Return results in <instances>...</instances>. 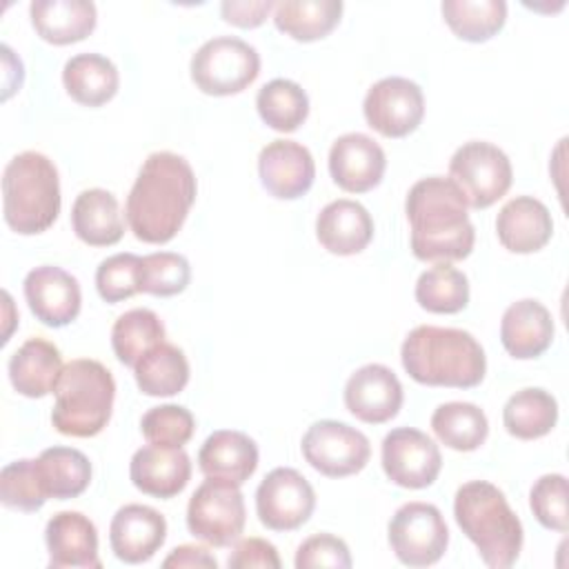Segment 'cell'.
<instances>
[{"instance_id":"1","label":"cell","mask_w":569,"mask_h":569,"mask_svg":"<svg viewBox=\"0 0 569 569\" xmlns=\"http://www.w3.org/2000/svg\"><path fill=\"white\" fill-rule=\"evenodd\" d=\"M198 193L191 164L173 151H153L127 196V224L149 244H164L182 229Z\"/></svg>"},{"instance_id":"2","label":"cell","mask_w":569,"mask_h":569,"mask_svg":"<svg viewBox=\"0 0 569 569\" xmlns=\"http://www.w3.org/2000/svg\"><path fill=\"white\" fill-rule=\"evenodd\" d=\"M411 251L422 262H456L471 253L476 229L462 191L442 176L418 180L405 200Z\"/></svg>"},{"instance_id":"3","label":"cell","mask_w":569,"mask_h":569,"mask_svg":"<svg viewBox=\"0 0 569 569\" xmlns=\"http://www.w3.org/2000/svg\"><path fill=\"white\" fill-rule=\"evenodd\" d=\"M409 378L427 387L471 389L482 382L487 358L480 342L465 329L420 325L400 347Z\"/></svg>"},{"instance_id":"4","label":"cell","mask_w":569,"mask_h":569,"mask_svg":"<svg viewBox=\"0 0 569 569\" xmlns=\"http://www.w3.org/2000/svg\"><path fill=\"white\" fill-rule=\"evenodd\" d=\"M453 516L487 567L505 569L518 560L525 540L522 522L496 485L465 482L456 491Z\"/></svg>"},{"instance_id":"5","label":"cell","mask_w":569,"mask_h":569,"mask_svg":"<svg viewBox=\"0 0 569 569\" xmlns=\"http://www.w3.org/2000/svg\"><path fill=\"white\" fill-rule=\"evenodd\" d=\"M2 213L22 236L47 231L60 213V178L53 160L40 151L13 156L2 173Z\"/></svg>"},{"instance_id":"6","label":"cell","mask_w":569,"mask_h":569,"mask_svg":"<svg viewBox=\"0 0 569 569\" xmlns=\"http://www.w3.org/2000/svg\"><path fill=\"white\" fill-rule=\"evenodd\" d=\"M53 393L51 425L62 436L91 438L98 436L111 418L116 382L102 362L78 358L62 367Z\"/></svg>"},{"instance_id":"7","label":"cell","mask_w":569,"mask_h":569,"mask_svg":"<svg viewBox=\"0 0 569 569\" xmlns=\"http://www.w3.org/2000/svg\"><path fill=\"white\" fill-rule=\"evenodd\" d=\"M193 84L207 96H233L244 91L260 73V53L233 36L207 40L189 64Z\"/></svg>"},{"instance_id":"8","label":"cell","mask_w":569,"mask_h":569,"mask_svg":"<svg viewBox=\"0 0 569 569\" xmlns=\"http://www.w3.org/2000/svg\"><path fill=\"white\" fill-rule=\"evenodd\" d=\"M449 180L462 191L467 207L487 209L511 187L513 169L507 153L485 140H471L449 160Z\"/></svg>"},{"instance_id":"9","label":"cell","mask_w":569,"mask_h":569,"mask_svg":"<svg viewBox=\"0 0 569 569\" xmlns=\"http://www.w3.org/2000/svg\"><path fill=\"white\" fill-rule=\"evenodd\" d=\"M244 520L247 509L238 485L207 478L189 498L187 527L211 547L233 545L244 529Z\"/></svg>"},{"instance_id":"10","label":"cell","mask_w":569,"mask_h":569,"mask_svg":"<svg viewBox=\"0 0 569 569\" xmlns=\"http://www.w3.org/2000/svg\"><path fill=\"white\" fill-rule=\"evenodd\" d=\"M389 545L407 567H429L438 562L449 545L447 522L436 505L407 502L389 520Z\"/></svg>"},{"instance_id":"11","label":"cell","mask_w":569,"mask_h":569,"mask_svg":"<svg viewBox=\"0 0 569 569\" xmlns=\"http://www.w3.org/2000/svg\"><path fill=\"white\" fill-rule=\"evenodd\" d=\"M305 460L327 478H345L362 471L371 458L369 438L338 420H318L302 436Z\"/></svg>"},{"instance_id":"12","label":"cell","mask_w":569,"mask_h":569,"mask_svg":"<svg viewBox=\"0 0 569 569\" xmlns=\"http://www.w3.org/2000/svg\"><path fill=\"white\" fill-rule=\"evenodd\" d=\"M313 509V487L291 467L271 469L256 489V513L271 531H293L302 527Z\"/></svg>"},{"instance_id":"13","label":"cell","mask_w":569,"mask_h":569,"mask_svg":"<svg viewBox=\"0 0 569 569\" xmlns=\"http://www.w3.org/2000/svg\"><path fill=\"white\" fill-rule=\"evenodd\" d=\"M362 113L367 124L385 138H405L425 118L422 89L400 76H389L369 87Z\"/></svg>"},{"instance_id":"14","label":"cell","mask_w":569,"mask_h":569,"mask_svg":"<svg viewBox=\"0 0 569 569\" xmlns=\"http://www.w3.org/2000/svg\"><path fill=\"white\" fill-rule=\"evenodd\" d=\"M380 458L387 478L405 489H425L433 485L442 467L438 445L413 427L391 429L382 440Z\"/></svg>"},{"instance_id":"15","label":"cell","mask_w":569,"mask_h":569,"mask_svg":"<svg viewBox=\"0 0 569 569\" xmlns=\"http://www.w3.org/2000/svg\"><path fill=\"white\" fill-rule=\"evenodd\" d=\"M258 176L262 187L280 200L305 196L316 178L311 151L296 140H271L258 156Z\"/></svg>"},{"instance_id":"16","label":"cell","mask_w":569,"mask_h":569,"mask_svg":"<svg viewBox=\"0 0 569 569\" xmlns=\"http://www.w3.org/2000/svg\"><path fill=\"white\" fill-rule=\"evenodd\" d=\"M24 298L31 313L47 327L73 322L82 305L78 280L56 264H40L27 273Z\"/></svg>"},{"instance_id":"17","label":"cell","mask_w":569,"mask_h":569,"mask_svg":"<svg viewBox=\"0 0 569 569\" xmlns=\"http://www.w3.org/2000/svg\"><path fill=\"white\" fill-rule=\"evenodd\" d=\"M402 385L398 376L378 362L353 371L345 385V407L362 422L382 425L398 416L402 407Z\"/></svg>"},{"instance_id":"18","label":"cell","mask_w":569,"mask_h":569,"mask_svg":"<svg viewBox=\"0 0 569 569\" xmlns=\"http://www.w3.org/2000/svg\"><path fill=\"white\" fill-rule=\"evenodd\" d=\"M385 169L387 156L367 133H345L329 149V173L349 193H365L378 187Z\"/></svg>"},{"instance_id":"19","label":"cell","mask_w":569,"mask_h":569,"mask_svg":"<svg viewBox=\"0 0 569 569\" xmlns=\"http://www.w3.org/2000/svg\"><path fill=\"white\" fill-rule=\"evenodd\" d=\"M167 540V520L147 505H124L116 511L109 527V545L118 560L140 565L156 556Z\"/></svg>"},{"instance_id":"20","label":"cell","mask_w":569,"mask_h":569,"mask_svg":"<svg viewBox=\"0 0 569 569\" xmlns=\"http://www.w3.org/2000/svg\"><path fill=\"white\" fill-rule=\"evenodd\" d=\"M49 551V567H80L100 569L98 531L96 525L80 511H58L49 518L44 529Z\"/></svg>"},{"instance_id":"21","label":"cell","mask_w":569,"mask_h":569,"mask_svg":"<svg viewBox=\"0 0 569 569\" xmlns=\"http://www.w3.org/2000/svg\"><path fill=\"white\" fill-rule=\"evenodd\" d=\"M133 487L153 498L178 496L191 478V460L182 447H140L129 462Z\"/></svg>"},{"instance_id":"22","label":"cell","mask_w":569,"mask_h":569,"mask_svg":"<svg viewBox=\"0 0 569 569\" xmlns=\"http://www.w3.org/2000/svg\"><path fill=\"white\" fill-rule=\"evenodd\" d=\"M553 331L556 327L549 309L533 298H522L509 305L500 320L502 347L518 360L542 356L553 342Z\"/></svg>"},{"instance_id":"23","label":"cell","mask_w":569,"mask_h":569,"mask_svg":"<svg viewBox=\"0 0 569 569\" xmlns=\"http://www.w3.org/2000/svg\"><path fill=\"white\" fill-rule=\"evenodd\" d=\"M496 233L507 251L533 253L551 240L553 220L538 198L516 196L498 211Z\"/></svg>"},{"instance_id":"24","label":"cell","mask_w":569,"mask_h":569,"mask_svg":"<svg viewBox=\"0 0 569 569\" xmlns=\"http://www.w3.org/2000/svg\"><path fill=\"white\" fill-rule=\"evenodd\" d=\"M198 467L207 478L244 485L258 467V445L242 431L218 429L198 451Z\"/></svg>"},{"instance_id":"25","label":"cell","mask_w":569,"mask_h":569,"mask_svg":"<svg viewBox=\"0 0 569 569\" xmlns=\"http://www.w3.org/2000/svg\"><path fill=\"white\" fill-rule=\"evenodd\" d=\"M318 242L336 256H353L367 249L373 238L369 211L349 198L329 202L316 218Z\"/></svg>"},{"instance_id":"26","label":"cell","mask_w":569,"mask_h":569,"mask_svg":"<svg viewBox=\"0 0 569 569\" xmlns=\"http://www.w3.org/2000/svg\"><path fill=\"white\" fill-rule=\"evenodd\" d=\"M29 16L36 33L58 47L84 40L98 22L96 4L89 0H33Z\"/></svg>"},{"instance_id":"27","label":"cell","mask_w":569,"mask_h":569,"mask_svg":"<svg viewBox=\"0 0 569 569\" xmlns=\"http://www.w3.org/2000/svg\"><path fill=\"white\" fill-rule=\"evenodd\" d=\"M60 349L44 338H29L9 360V380L20 396L44 398L53 393L62 371Z\"/></svg>"},{"instance_id":"28","label":"cell","mask_w":569,"mask_h":569,"mask_svg":"<svg viewBox=\"0 0 569 569\" xmlns=\"http://www.w3.org/2000/svg\"><path fill=\"white\" fill-rule=\"evenodd\" d=\"M73 233L91 247H111L124 233V220L116 196L107 189H84L71 207Z\"/></svg>"},{"instance_id":"29","label":"cell","mask_w":569,"mask_h":569,"mask_svg":"<svg viewBox=\"0 0 569 569\" xmlns=\"http://www.w3.org/2000/svg\"><path fill=\"white\" fill-rule=\"evenodd\" d=\"M62 82L78 104L102 107L118 93L120 76L109 58L100 53H78L64 62Z\"/></svg>"},{"instance_id":"30","label":"cell","mask_w":569,"mask_h":569,"mask_svg":"<svg viewBox=\"0 0 569 569\" xmlns=\"http://www.w3.org/2000/svg\"><path fill=\"white\" fill-rule=\"evenodd\" d=\"M36 469L47 498H78L91 482L89 458L73 447H49L36 458Z\"/></svg>"},{"instance_id":"31","label":"cell","mask_w":569,"mask_h":569,"mask_svg":"<svg viewBox=\"0 0 569 569\" xmlns=\"http://www.w3.org/2000/svg\"><path fill=\"white\" fill-rule=\"evenodd\" d=\"M342 16L340 0H282L273 7L278 31L298 42H313L329 36Z\"/></svg>"},{"instance_id":"32","label":"cell","mask_w":569,"mask_h":569,"mask_svg":"<svg viewBox=\"0 0 569 569\" xmlns=\"http://www.w3.org/2000/svg\"><path fill=\"white\" fill-rule=\"evenodd\" d=\"M136 385L144 396L167 398L180 393L189 382V362L180 347L160 342L133 367Z\"/></svg>"},{"instance_id":"33","label":"cell","mask_w":569,"mask_h":569,"mask_svg":"<svg viewBox=\"0 0 569 569\" xmlns=\"http://www.w3.org/2000/svg\"><path fill=\"white\" fill-rule=\"evenodd\" d=\"M558 422V402L556 398L540 389L527 387L516 391L502 409L505 429L520 440H536L547 436Z\"/></svg>"},{"instance_id":"34","label":"cell","mask_w":569,"mask_h":569,"mask_svg":"<svg viewBox=\"0 0 569 569\" xmlns=\"http://www.w3.org/2000/svg\"><path fill=\"white\" fill-rule=\"evenodd\" d=\"M436 438L453 451H476L489 433L487 416L473 402H445L431 413Z\"/></svg>"},{"instance_id":"35","label":"cell","mask_w":569,"mask_h":569,"mask_svg":"<svg viewBox=\"0 0 569 569\" xmlns=\"http://www.w3.org/2000/svg\"><path fill=\"white\" fill-rule=\"evenodd\" d=\"M440 11L449 29L467 42L493 38L507 20V2L502 0H445Z\"/></svg>"},{"instance_id":"36","label":"cell","mask_w":569,"mask_h":569,"mask_svg":"<svg viewBox=\"0 0 569 569\" xmlns=\"http://www.w3.org/2000/svg\"><path fill=\"white\" fill-rule=\"evenodd\" d=\"M160 342H164V325L151 309H129L113 322L111 347L116 358L127 367H136V362Z\"/></svg>"},{"instance_id":"37","label":"cell","mask_w":569,"mask_h":569,"mask_svg":"<svg viewBox=\"0 0 569 569\" xmlns=\"http://www.w3.org/2000/svg\"><path fill=\"white\" fill-rule=\"evenodd\" d=\"M256 109L264 124L280 133H291L307 120L309 98L298 82L276 78L258 91Z\"/></svg>"},{"instance_id":"38","label":"cell","mask_w":569,"mask_h":569,"mask_svg":"<svg viewBox=\"0 0 569 569\" xmlns=\"http://www.w3.org/2000/svg\"><path fill=\"white\" fill-rule=\"evenodd\" d=\"M416 300L431 313H458L469 302V280L451 262H433L416 282Z\"/></svg>"},{"instance_id":"39","label":"cell","mask_w":569,"mask_h":569,"mask_svg":"<svg viewBox=\"0 0 569 569\" xmlns=\"http://www.w3.org/2000/svg\"><path fill=\"white\" fill-rule=\"evenodd\" d=\"M191 280L189 260L173 251H158L142 256L140 262V291L151 296H176L187 289Z\"/></svg>"},{"instance_id":"40","label":"cell","mask_w":569,"mask_h":569,"mask_svg":"<svg viewBox=\"0 0 569 569\" xmlns=\"http://www.w3.org/2000/svg\"><path fill=\"white\" fill-rule=\"evenodd\" d=\"M0 500L16 511H38L49 498L42 489L36 460H13L0 471Z\"/></svg>"},{"instance_id":"41","label":"cell","mask_w":569,"mask_h":569,"mask_svg":"<svg viewBox=\"0 0 569 569\" xmlns=\"http://www.w3.org/2000/svg\"><path fill=\"white\" fill-rule=\"evenodd\" d=\"M140 431L149 445L182 447L191 440L196 431V420L191 411L182 405H160L151 407L142 416Z\"/></svg>"},{"instance_id":"42","label":"cell","mask_w":569,"mask_h":569,"mask_svg":"<svg viewBox=\"0 0 569 569\" xmlns=\"http://www.w3.org/2000/svg\"><path fill=\"white\" fill-rule=\"evenodd\" d=\"M140 262L136 253H116L96 269V289L104 302H120L140 293Z\"/></svg>"},{"instance_id":"43","label":"cell","mask_w":569,"mask_h":569,"mask_svg":"<svg viewBox=\"0 0 569 569\" xmlns=\"http://www.w3.org/2000/svg\"><path fill=\"white\" fill-rule=\"evenodd\" d=\"M567 496V478L562 473L540 476L529 491V507L536 520L551 531L565 533L569 529Z\"/></svg>"},{"instance_id":"44","label":"cell","mask_w":569,"mask_h":569,"mask_svg":"<svg viewBox=\"0 0 569 569\" xmlns=\"http://www.w3.org/2000/svg\"><path fill=\"white\" fill-rule=\"evenodd\" d=\"M293 565H296V569H313V567L349 569L351 553L342 538L331 536V533H316L298 547Z\"/></svg>"},{"instance_id":"45","label":"cell","mask_w":569,"mask_h":569,"mask_svg":"<svg viewBox=\"0 0 569 569\" xmlns=\"http://www.w3.org/2000/svg\"><path fill=\"white\" fill-rule=\"evenodd\" d=\"M227 565H229V569H249V567L278 569L282 562H280L276 547L269 540L244 538L233 547Z\"/></svg>"},{"instance_id":"46","label":"cell","mask_w":569,"mask_h":569,"mask_svg":"<svg viewBox=\"0 0 569 569\" xmlns=\"http://www.w3.org/2000/svg\"><path fill=\"white\" fill-rule=\"evenodd\" d=\"M276 4L271 0H224L220 4V13L224 18V22L242 27V29H253L260 27L269 11Z\"/></svg>"},{"instance_id":"47","label":"cell","mask_w":569,"mask_h":569,"mask_svg":"<svg viewBox=\"0 0 569 569\" xmlns=\"http://www.w3.org/2000/svg\"><path fill=\"white\" fill-rule=\"evenodd\" d=\"M162 567H202V569H216L218 560L209 553V549L198 545H180L176 547L164 560Z\"/></svg>"}]
</instances>
